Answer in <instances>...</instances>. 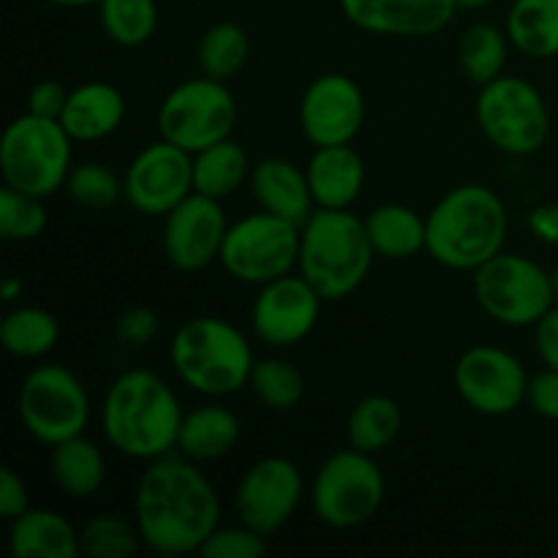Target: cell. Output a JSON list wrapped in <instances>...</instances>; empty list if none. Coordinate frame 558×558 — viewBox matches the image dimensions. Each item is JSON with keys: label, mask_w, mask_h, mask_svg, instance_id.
Returning a JSON list of instances; mask_svg holds the SVG:
<instances>
[{"label": "cell", "mask_w": 558, "mask_h": 558, "mask_svg": "<svg viewBox=\"0 0 558 558\" xmlns=\"http://www.w3.org/2000/svg\"><path fill=\"white\" fill-rule=\"evenodd\" d=\"M134 521L142 543L156 554H199L221 523V499L199 463L169 452L147 461L136 483Z\"/></svg>", "instance_id": "cell-1"}, {"label": "cell", "mask_w": 558, "mask_h": 558, "mask_svg": "<svg viewBox=\"0 0 558 558\" xmlns=\"http://www.w3.org/2000/svg\"><path fill=\"white\" fill-rule=\"evenodd\" d=\"M183 407L172 387L147 368L123 371L101 401V430L131 461H156L178 450Z\"/></svg>", "instance_id": "cell-2"}, {"label": "cell", "mask_w": 558, "mask_h": 558, "mask_svg": "<svg viewBox=\"0 0 558 558\" xmlns=\"http://www.w3.org/2000/svg\"><path fill=\"white\" fill-rule=\"evenodd\" d=\"M428 251L439 265L450 270L474 272L485 262L505 251L507 207L494 189L466 183L450 189L425 216Z\"/></svg>", "instance_id": "cell-3"}, {"label": "cell", "mask_w": 558, "mask_h": 558, "mask_svg": "<svg viewBox=\"0 0 558 558\" xmlns=\"http://www.w3.org/2000/svg\"><path fill=\"white\" fill-rule=\"evenodd\" d=\"M376 251L360 216L316 207L300 229L298 270L325 303H338L363 287Z\"/></svg>", "instance_id": "cell-4"}, {"label": "cell", "mask_w": 558, "mask_h": 558, "mask_svg": "<svg viewBox=\"0 0 558 558\" xmlns=\"http://www.w3.org/2000/svg\"><path fill=\"white\" fill-rule=\"evenodd\" d=\"M169 360L178 379L205 398H227L248 387L256 363L248 338L218 316L183 322L169 341Z\"/></svg>", "instance_id": "cell-5"}, {"label": "cell", "mask_w": 558, "mask_h": 558, "mask_svg": "<svg viewBox=\"0 0 558 558\" xmlns=\"http://www.w3.org/2000/svg\"><path fill=\"white\" fill-rule=\"evenodd\" d=\"M71 140L60 120L25 112L11 120L0 140V174L3 183L22 194L52 196L69 180Z\"/></svg>", "instance_id": "cell-6"}, {"label": "cell", "mask_w": 558, "mask_h": 558, "mask_svg": "<svg viewBox=\"0 0 558 558\" xmlns=\"http://www.w3.org/2000/svg\"><path fill=\"white\" fill-rule=\"evenodd\" d=\"M16 414L31 439L54 447L85 434L90 423V396L74 371L58 363H41L22 379Z\"/></svg>", "instance_id": "cell-7"}, {"label": "cell", "mask_w": 558, "mask_h": 558, "mask_svg": "<svg viewBox=\"0 0 558 558\" xmlns=\"http://www.w3.org/2000/svg\"><path fill=\"white\" fill-rule=\"evenodd\" d=\"M477 305L505 327H534L556 305L554 272L521 254H496L474 270Z\"/></svg>", "instance_id": "cell-8"}, {"label": "cell", "mask_w": 558, "mask_h": 558, "mask_svg": "<svg viewBox=\"0 0 558 558\" xmlns=\"http://www.w3.org/2000/svg\"><path fill=\"white\" fill-rule=\"evenodd\" d=\"M474 114L485 140L507 156H534L548 142V104L543 93L523 76L501 74L480 87Z\"/></svg>", "instance_id": "cell-9"}, {"label": "cell", "mask_w": 558, "mask_h": 558, "mask_svg": "<svg viewBox=\"0 0 558 558\" xmlns=\"http://www.w3.org/2000/svg\"><path fill=\"white\" fill-rule=\"evenodd\" d=\"M385 474L374 456L354 447L338 450L316 469L311 483L314 515L330 529H357L385 505Z\"/></svg>", "instance_id": "cell-10"}, {"label": "cell", "mask_w": 558, "mask_h": 558, "mask_svg": "<svg viewBox=\"0 0 558 558\" xmlns=\"http://www.w3.org/2000/svg\"><path fill=\"white\" fill-rule=\"evenodd\" d=\"M300 223L259 210L229 223L218 262L240 283L262 287L287 276L300 259Z\"/></svg>", "instance_id": "cell-11"}, {"label": "cell", "mask_w": 558, "mask_h": 558, "mask_svg": "<svg viewBox=\"0 0 558 558\" xmlns=\"http://www.w3.org/2000/svg\"><path fill=\"white\" fill-rule=\"evenodd\" d=\"M238 123V101L227 82L202 74L185 80L163 96L158 107L161 140L183 147L191 156L216 142L229 140Z\"/></svg>", "instance_id": "cell-12"}, {"label": "cell", "mask_w": 558, "mask_h": 558, "mask_svg": "<svg viewBox=\"0 0 558 558\" xmlns=\"http://www.w3.org/2000/svg\"><path fill=\"white\" fill-rule=\"evenodd\" d=\"M452 379L469 409L485 417H505L523 407L532 376L512 352L480 343L458 357Z\"/></svg>", "instance_id": "cell-13"}, {"label": "cell", "mask_w": 558, "mask_h": 558, "mask_svg": "<svg viewBox=\"0 0 558 558\" xmlns=\"http://www.w3.org/2000/svg\"><path fill=\"white\" fill-rule=\"evenodd\" d=\"M123 191L136 213L163 218L194 194V156L167 140L153 142L129 163Z\"/></svg>", "instance_id": "cell-14"}, {"label": "cell", "mask_w": 558, "mask_h": 558, "mask_svg": "<svg viewBox=\"0 0 558 558\" xmlns=\"http://www.w3.org/2000/svg\"><path fill=\"white\" fill-rule=\"evenodd\" d=\"M303 494L305 483L298 463L283 456H267L251 463L243 474L234 494V507L240 523L270 537L292 521Z\"/></svg>", "instance_id": "cell-15"}, {"label": "cell", "mask_w": 558, "mask_h": 558, "mask_svg": "<svg viewBox=\"0 0 558 558\" xmlns=\"http://www.w3.org/2000/svg\"><path fill=\"white\" fill-rule=\"evenodd\" d=\"M227 229L229 221L221 199L194 191L163 216V256L180 272L205 270L221 256Z\"/></svg>", "instance_id": "cell-16"}, {"label": "cell", "mask_w": 558, "mask_h": 558, "mask_svg": "<svg viewBox=\"0 0 558 558\" xmlns=\"http://www.w3.org/2000/svg\"><path fill=\"white\" fill-rule=\"evenodd\" d=\"M322 294L303 276L276 278L262 283L251 305V327L267 347L289 349L314 332L322 314Z\"/></svg>", "instance_id": "cell-17"}, {"label": "cell", "mask_w": 558, "mask_h": 558, "mask_svg": "<svg viewBox=\"0 0 558 558\" xmlns=\"http://www.w3.org/2000/svg\"><path fill=\"white\" fill-rule=\"evenodd\" d=\"M365 123V96L349 74H322L300 98V129L314 147L352 145Z\"/></svg>", "instance_id": "cell-18"}, {"label": "cell", "mask_w": 558, "mask_h": 558, "mask_svg": "<svg viewBox=\"0 0 558 558\" xmlns=\"http://www.w3.org/2000/svg\"><path fill=\"white\" fill-rule=\"evenodd\" d=\"M354 27L374 36L425 38L445 31L456 16V0H338Z\"/></svg>", "instance_id": "cell-19"}, {"label": "cell", "mask_w": 558, "mask_h": 558, "mask_svg": "<svg viewBox=\"0 0 558 558\" xmlns=\"http://www.w3.org/2000/svg\"><path fill=\"white\" fill-rule=\"evenodd\" d=\"M251 194H254L259 210L272 213V216L289 218V221L303 227L316 210L314 194H311L308 174L303 167L281 156L262 158L251 167Z\"/></svg>", "instance_id": "cell-20"}, {"label": "cell", "mask_w": 558, "mask_h": 558, "mask_svg": "<svg viewBox=\"0 0 558 558\" xmlns=\"http://www.w3.org/2000/svg\"><path fill=\"white\" fill-rule=\"evenodd\" d=\"M305 174L314 205L325 210H349L363 194L365 163L352 145L314 147Z\"/></svg>", "instance_id": "cell-21"}, {"label": "cell", "mask_w": 558, "mask_h": 558, "mask_svg": "<svg viewBox=\"0 0 558 558\" xmlns=\"http://www.w3.org/2000/svg\"><path fill=\"white\" fill-rule=\"evenodd\" d=\"M125 120V98L114 85L90 80L69 93L60 125L74 142H98L112 136Z\"/></svg>", "instance_id": "cell-22"}, {"label": "cell", "mask_w": 558, "mask_h": 558, "mask_svg": "<svg viewBox=\"0 0 558 558\" xmlns=\"http://www.w3.org/2000/svg\"><path fill=\"white\" fill-rule=\"evenodd\" d=\"M9 548L14 558H76L82 554L80 532L47 507H31L11 521Z\"/></svg>", "instance_id": "cell-23"}, {"label": "cell", "mask_w": 558, "mask_h": 558, "mask_svg": "<svg viewBox=\"0 0 558 558\" xmlns=\"http://www.w3.org/2000/svg\"><path fill=\"white\" fill-rule=\"evenodd\" d=\"M240 434H243V425L232 409L205 403V407H196L194 412L183 414L178 452L196 463L218 461L238 447Z\"/></svg>", "instance_id": "cell-24"}, {"label": "cell", "mask_w": 558, "mask_h": 558, "mask_svg": "<svg viewBox=\"0 0 558 558\" xmlns=\"http://www.w3.org/2000/svg\"><path fill=\"white\" fill-rule=\"evenodd\" d=\"M363 221L376 256H385V259H412L428 245L425 216L398 202L374 207Z\"/></svg>", "instance_id": "cell-25"}, {"label": "cell", "mask_w": 558, "mask_h": 558, "mask_svg": "<svg viewBox=\"0 0 558 558\" xmlns=\"http://www.w3.org/2000/svg\"><path fill=\"white\" fill-rule=\"evenodd\" d=\"M52 480L69 499H90L107 483V458L85 434L52 447Z\"/></svg>", "instance_id": "cell-26"}, {"label": "cell", "mask_w": 558, "mask_h": 558, "mask_svg": "<svg viewBox=\"0 0 558 558\" xmlns=\"http://www.w3.org/2000/svg\"><path fill=\"white\" fill-rule=\"evenodd\" d=\"M507 36L521 54L548 60L558 54V0H512Z\"/></svg>", "instance_id": "cell-27"}, {"label": "cell", "mask_w": 558, "mask_h": 558, "mask_svg": "<svg viewBox=\"0 0 558 558\" xmlns=\"http://www.w3.org/2000/svg\"><path fill=\"white\" fill-rule=\"evenodd\" d=\"M251 167L254 163L248 161V153L232 136L216 142L194 153V191L213 199H227L251 178Z\"/></svg>", "instance_id": "cell-28"}, {"label": "cell", "mask_w": 558, "mask_h": 558, "mask_svg": "<svg viewBox=\"0 0 558 558\" xmlns=\"http://www.w3.org/2000/svg\"><path fill=\"white\" fill-rule=\"evenodd\" d=\"M401 428V407L392 398L374 392V396H365L354 403L347 423V439L349 447H354V450L379 456L398 439Z\"/></svg>", "instance_id": "cell-29"}, {"label": "cell", "mask_w": 558, "mask_h": 558, "mask_svg": "<svg viewBox=\"0 0 558 558\" xmlns=\"http://www.w3.org/2000/svg\"><path fill=\"white\" fill-rule=\"evenodd\" d=\"M0 341L11 357L41 360L58 347L60 325L49 311L36 305H22L5 314L0 325Z\"/></svg>", "instance_id": "cell-30"}, {"label": "cell", "mask_w": 558, "mask_h": 558, "mask_svg": "<svg viewBox=\"0 0 558 558\" xmlns=\"http://www.w3.org/2000/svg\"><path fill=\"white\" fill-rule=\"evenodd\" d=\"M507 52H510L507 31L490 22H474L463 31L461 44H458V63L474 85L483 87L505 74Z\"/></svg>", "instance_id": "cell-31"}, {"label": "cell", "mask_w": 558, "mask_h": 558, "mask_svg": "<svg viewBox=\"0 0 558 558\" xmlns=\"http://www.w3.org/2000/svg\"><path fill=\"white\" fill-rule=\"evenodd\" d=\"M98 22L104 36L118 47H145L158 31V5L156 0H101Z\"/></svg>", "instance_id": "cell-32"}, {"label": "cell", "mask_w": 558, "mask_h": 558, "mask_svg": "<svg viewBox=\"0 0 558 558\" xmlns=\"http://www.w3.org/2000/svg\"><path fill=\"white\" fill-rule=\"evenodd\" d=\"M248 36L238 22H216L213 27H207L205 36L199 38V47H196L202 74L221 82L238 76L243 65L248 63Z\"/></svg>", "instance_id": "cell-33"}, {"label": "cell", "mask_w": 558, "mask_h": 558, "mask_svg": "<svg viewBox=\"0 0 558 558\" xmlns=\"http://www.w3.org/2000/svg\"><path fill=\"white\" fill-rule=\"evenodd\" d=\"M248 387L270 412H292L305 396V376L287 360L265 357L254 363Z\"/></svg>", "instance_id": "cell-34"}, {"label": "cell", "mask_w": 558, "mask_h": 558, "mask_svg": "<svg viewBox=\"0 0 558 558\" xmlns=\"http://www.w3.org/2000/svg\"><path fill=\"white\" fill-rule=\"evenodd\" d=\"M140 545L145 543H142L136 521L131 523L123 515H112V512H101L80 529V548L90 558L134 556Z\"/></svg>", "instance_id": "cell-35"}, {"label": "cell", "mask_w": 558, "mask_h": 558, "mask_svg": "<svg viewBox=\"0 0 558 558\" xmlns=\"http://www.w3.org/2000/svg\"><path fill=\"white\" fill-rule=\"evenodd\" d=\"M63 189L71 196V202L85 207V210H109L120 199H125L123 178H118L101 161H82L71 167Z\"/></svg>", "instance_id": "cell-36"}, {"label": "cell", "mask_w": 558, "mask_h": 558, "mask_svg": "<svg viewBox=\"0 0 558 558\" xmlns=\"http://www.w3.org/2000/svg\"><path fill=\"white\" fill-rule=\"evenodd\" d=\"M47 207L41 196L22 194V191L3 185L0 191V238L9 243H27L41 238L47 229Z\"/></svg>", "instance_id": "cell-37"}, {"label": "cell", "mask_w": 558, "mask_h": 558, "mask_svg": "<svg viewBox=\"0 0 558 558\" xmlns=\"http://www.w3.org/2000/svg\"><path fill=\"white\" fill-rule=\"evenodd\" d=\"M267 550L265 534L254 532L251 526H218L205 545L199 548L202 556L207 558H259Z\"/></svg>", "instance_id": "cell-38"}, {"label": "cell", "mask_w": 558, "mask_h": 558, "mask_svg": "<svg viewBox=\"0 0 558 558\" xmlns=\"http://www.w3.org/2000/svg\"><path fill=\"white\" fill-rule=\"evenodd\" d=\"M161 330V322H158V314L147 305H131L123 314L118 316V325H114V336L123 347H145Z\"/></svg>", "instance_id": "cell-39"}, {"label": "cell", "mask_w": 558, "mask_h": 558, "mask_svg": "<svg viewBox=\"0 0 558 558\" xmlns=\"http://www.w3.org/2000/svg\"><path fill=\"white\" fill-rule=\"evenodd\" d=\"M526 403L545 420H558V371L545 368L529 379Z\"/></svg>", "instance_id": "cell-40"}, {"label": "cell", "mask_w": 558, "mask_h": 558, "mask_svg": "<svg viewBox=\"0 0 558 558\" xmlns=\"http://www.w3.org/2000/svg\"><path fill=\"white\" fill-rule=\"evenodd\" d=\"M69 93L63 82L58 80H41L33 85L31 96H27V112L38 114V118H52L60 120L63 114L65 101H69Z\"/></svg>", "instance_id": "cell-41"}, {"label": "cell", "mask_w": 558, "mask_h": 558, "mask_svg": "<svg viewBox=\"0 0 558 558\" xmlns=\"http://www.w3.org/2000/svg\"><path fill=\"white\" fill-rule=\"evenodd\" d=\"M25 510H31V494H27L25 480L11 466H3L0 469V518L11 523Z\"/></svg>", "instance_id": "cell-42"}, {"label": "cell", "mask_w": 558, "mask_h": 558, "mask_svg": "<svg viewBox=\"0 0 558 558\" xmlns=\"http://www.w3.org/2000/svg\"><path fill=\"white\" fill-rule=\"evenodd\" d=\"M534 349L545 368L558 371V305L534 325Z\"/></svg>", "instance_id": "cell-43"}, {"label": "cell", "mask_w": 558, "mask_h": 558, "mask_svg": "<svg viewBox=\"0 0 558 558\" xmlns=\"http://www.w3.org/2000/svg\"><path fill=\"white\" fill-rule=\"evenodd\" d=\"M529 229L545 245H558V202H545L529 213Z\"/></svg>", "instance_id": "cell-44"}, {"label": "cell", "mask_w": 558, "mask_h": 558, "mask_svg": "<svg viewBox=\"0 0 558 558\" xmlns=\"http://www.w3.org/2000/svg\"><path fill=\"white\" fill-rule=\"evenodd\" d=\"M22 281L20 278H14V276H9L3 281V287H0V298L5 300V303H11V300H16V298H22Z\"/></svg>", "instance_id": "cell-45"}, {"label": "cell", "mask_w": 558, "mask_h": 558, "mask_svg": "<svg viewBox=\"0 0 558 558\" xmlns=\"http://www.w3.org/2000/svg\"><path fill=\"white\" fill-rule=\"evenodd\" d=\"M47 3L65 5V9H82V5H98L101 0H47Z\"/></svg>", "instance_id": "cell-46"}, {"label": "cell", "mask_w": 558, "mask_h": 558, "mask_svg": "<svg viewBox=\"0 0 558 558\" xmlns=\"http://www.w3.org/2000/svg\"><path fill=\"white\" fill-rule=\"evenodd\" d=\"M458 9H485V5H490L494 0H456Z\"/></svg>", "instance_id": "cell-47"}]
</instances>
